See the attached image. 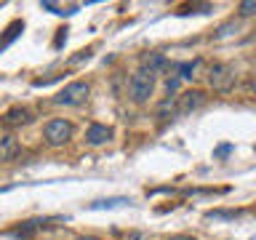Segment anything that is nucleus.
Here are the masks:
<instances>
[{
	"label": "nucleus",
	"instance_id": "1",
	"mask_svg": "<svg viewBox=\"0 0 256 240\" xmlns=\"http://www.w3.org/2000/svg\"><path fill=\"white\" fill-rule=\"evenodd\" d=\"M155 94V75L147 70H136L131 80H128V96L134 104H144L150 102V96Z\"/></svg>",
	"mask_w": 256,
	"mask_h": 240
},
{
	"label": "nucleus",
	"instance_id": "2",
	"mask_svg": "<svg viewBox=\"0 0 256 240\" xmlns=\"http://www.w3.org/2000/svg\"><path fill=\"white\" fill-rule=\"evenodd\" d=\"M72 134H75V126L67 118H54L43 126V139L48 147H64L72 139Z\"/></svg>",
	"mask_w": 256,
	"mask_h": 240
},
{
	"label": "nucleus",
	"instance_id": "3",
	"mask_svg": "<svg viewBox=\"0 0 256 240\" xmlns=\"http://www.w3.org/2000/svg\"><path fill=\"white\" fill-rule=\"evenodd\" d=\"M88 83L86 80H72L70 86H64L59 94L54 96V104H59V107H75V104H83L88 99Z\"/></svg>",
	"mask_w": 256,
	"mask_h": 240
},
{
	"label": "nucleus",
	"instance_id": "4",
	"mask_svg": "<svg viewBox=\"0 0 256 240\" xmlns=\"http://www.w3.org/2000/svg\"><path fill=\"white\" fill-rule=\"evenodd\" d=\"M235 70L230 67V64H214L211 70H208V86L214 88V91H219V94H227L232 91V86H235Z\"/></svg>",
	"mask_w": 256,
	"mask_h": 240
},
{
	"label": "nucleus",
	"instance_id": "5",
	"mask_svg": "<svg viewBox=\"0 0 256 240\" xmlns=\"http://www.w3.org/2000/svg\"><path fill=\"white\" fill-rule=\"evenodd\" d=\"M206 104L203 91H184L182 96H176V115H190V112L200 110Z\"/></svg>",
	"mask_w": 256,
	"mask_h": 240
},
{
	"label": "nucleus",
	"instance_id": "6",
	"mask_svg": "<svg viewBox=\"0 0 256 240\" xmlns=\"http://www.w3.org/2000/svg\"><path fill=\"white\" fill-rule=\"evenodd\" d=\"M112 139V128L104 126V123H91L86 128V144H91V147H102V144H107Z\"/></svg>",
	"mask_w": 256,
	"mask_h": 240
},
{
	"label": "nucleus",
	"instance_id": "7",
	"mask_svg": "<svg viewBox=\"0 0 256 240\" xmlns=\"http://www.w3.org/2000/svg\"><path fill=\"white\" fill-rule=\"evenodd\" d=\"M19 152H22V144H19V139H16V136H11V134L0 136V163L14 160Z\"/></svg>",
	"mask_w": 256,
	"mask_h": 240
},
{
	"label": "nucleus",
	"instance_id": "8",
	"mask_svg": "<svg viewBox=\"0 0 256 240\" xmlns=\"http://www.w3.org/2000/svg\"><path fill=\"white\" fill-rule=\"evenodd\" d=\"M32 115H30V110H24V107H14V110H8L3 118H0V123L8 126V128H16V126H24V123H30Z\"/></svg>",
	"mask_w": 256,
	"mask_h": 240
},
{
	"label": "nucleus",
	"instance_id": "9",
	"mask_svg": "<svg viewBox=\"0 0 256 240\" xmlns=\"http://www.w3.org/2000/svg\"><path fill=\"white\" fill-rule=\"evenodd\" d=\"M166 67V56L163 54H150V56H144V67L142 70H147V72H152V75H155V72H160Z\"/></svg>",
	"mask_w": 256,
	"mask_h": 240
},
{
	"label": "nucleus",
	"instance_id": "10",
	"mask_svg": "<svg viewBox=\"0 0 256 240\" xmlns=\"http://www.w3.org/2000/svg\"><path fill=\"white\" fill-rule=\"evenodd\" d=\"M198 67H200V62H187V64H182V67H179V72H182V78L192 80V78H195V72H198Z\"/></svg>",
	"mask_w": 256,
	"mask_h": 240
},
{
	"label": "nucleus",
	"instance_id": "11",
	"mask_svg": "<svg viewBox=\"0 0 256 240\" xmlns=\"http://www.w3.org/2000/svg\"><path fill=\"white\" fill-rule=\"evenodd\" d=\"M240 16H256V0H243V3L238 6Z\"/></svg>",
	"mask_w": 256,
	"mask_h": 240
},
{
	"label": "nucleus",
	"instance_id": "12",
	"mask_svg": "<svg viewBox=\"0 0 256 240\" xmlns=\"http://www.w3.org/2000/svg\"><path fill=\"white\" fill-rule=\"evenodd\" d=\"M120 203H126L123 198H112V200H99V203H94V208H104V206H120Z\"/></svg>",
	"mask_w": 256,
	"mask_h": 240
},
{
	"label": "nucleus",
	"instance_id": "13",
	"mask_svg": "<svg viewBox=\"0 0 256 240\" xmlns=\"http://www.w3.org/2000/svg\"><path fill=\"white\" fill-rule=\"evenodd\" d=\"M232 216H238V214H232V211H219V214H208V219H232Z\"/></svg>",
	"mask_w": 256,
	"mask_h": 240
},
{
	"label": "nucleus",
	"instance_id": "14",
	"mask_svg": "<svg viewBox=\"0 0 256 240\" xmlns=\"http://www.w3.org/2000/svg\"><path fill=\"white\" fill-rule=\"evenodd\" d=\"M227 152H230V144H224V147H219V150H216V155H219V158H224Z\"/></svg>",
	"mask_w": 256,
	"mask_h": 240
},
{
	"label": "nucleus",
	"instance_id": "15",
	"mask_svg": "<svg viewBox=\"0 0 256 240\" xmlns=\"http://www.w3.org/2000/svg\"><path fill=\"white\" fill-rule=\"evenodd\" d=\"M168 240H195V238H190V235H174V238H168Z\"/></svg>",
	"mask_w": 256,
	"mask_h": 240
},
{
	"label": "nucleus",
	"instance_id": "16",
	"mask_svg": "<svg viewBox=\"0 0 256 240\" xmlns=\"http://www.w3.org/2000/svg\"><path fill=\"white\" fill-rule=\"evenodd\" d=\"M78 240H99V238H94V235H83V238H78Z\"/></svg>",
	"mask_w": 256,
	"mask_h": 240
}]
</instances>
